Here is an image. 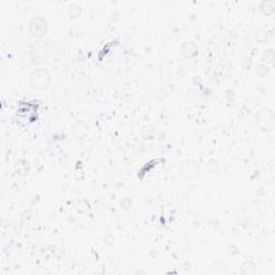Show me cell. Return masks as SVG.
Returning a JSON list of instances; mask_svg holds the SVG:
<instances>
[{
  "instance_id": "cell-1",
  "label": "cell",
  "mask_w": 275,
  "mask_h": 275,
  "mask_svg": "<svg viewBox=\"0 0 275 275\" xmlns=\"http://www.w3.org/2000/svg\"><path fill=\"white\" fill-rule=\"evenodd\" d=\"M256 122L257 126L263 130L265 133L272 132L274 127V122H273V113L271 110L264 109L259 111L256 115Z\"/></svg>"
},
{
  "instance_id": "cell-2",
  "label": "cell",
  "mask_w": 275,
  "mask_h": 275,
  "mask_svg": "<svg viewBox=\"0 0 275 275\" xmlns=\"http://www.w3.org/2000/svg\"><path fill=\"white\" fill-rule=\"evenodd\" d=\"M50 84V75L43 69L34 71L31 75V85L36 89H45Z\"/></svg>"
},
{
  "instance_id": "cell-3",
  "label": "cell",
  "mask_w": 275,
  "mask_h": 275,
  "mask_svg": "<svg viewBox=\"0 0 275 275\" xmlns=\"http://www.w3.org/2000/svg\"><path fill=\"white\" fill-rule=\"evenodd\" d=\"M199 171V168L195 161L187 160L184 161L181 167V174L186 180H191L197 175V172Z\"/></svg>"
}]
</instances>
